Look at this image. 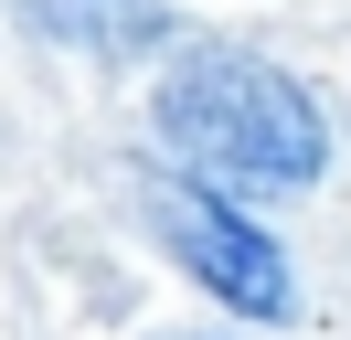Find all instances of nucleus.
Returning a JSON list of instances; mask_svg holds the SVG:
<instances>
[{
	"label": "nucleus",
	"instance_id": "nucleus-1",
	"mask_svg": "<svg viewBox=\"0 0 351 340\" xmlns=\"http://www.w3.org/2000/svg\"><path fill=\"white\" fill-rule=\"evenodd\" d=\"M149 127L171 149V181H202L223 202H287L330 170V106L308 75L245 42H181L149 85Z\"/></svg>",
	"mask_w": 351,
	"mask_h": 340
},
{
	"label": "nucleus",
	"instance_id": "nucleus-2",
	"mask_svg": "<svg viewBox=\"0 0 351 340\" xmlns=\"http://www.w3.org/2000/svg\"><path fill=\"white\" fill-rule=\"evenodd\" d=\"M138 223H149V245L171 255L202 298H223L234 319H266V330L298 319V266H287L277 223H256V202H223V191L160 170V181H138Z\"/></svg>",
	"mask_w": 351,
	"mask_h": 340
},
{
	"label": "nucleus",
	"instance_id": "nucleus-3",
	"mask_svg": "<svg viewBox=\"0 0 351 340\" xmlns=\"http://www.w3.org/2000/svg\"><path fill=\"white\" fill-rule=\"evenodd\" d=\"M11 11L32 21L43 42H64V53H96V64H128L149 53V42H171V0H11Z\"/></svg>",
	"mask_w": 351,
	"mask_h": 340
}]
</instances>
